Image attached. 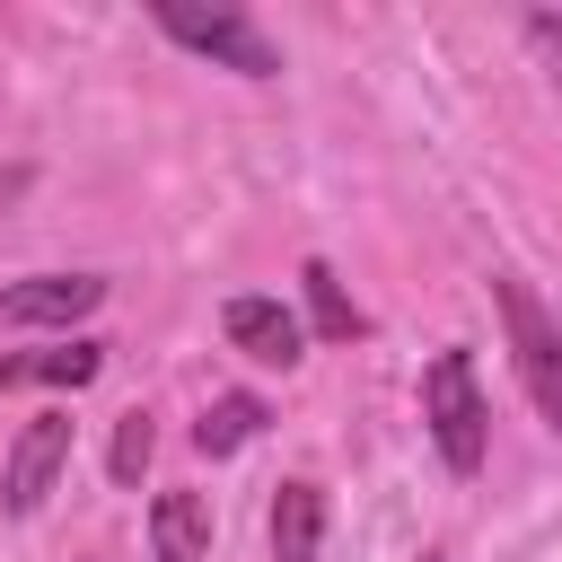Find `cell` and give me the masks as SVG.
<instances>
[{
	"instance_id": "obj_10",
	"label": "cell",
	"mask_w": 562,
	"mask_h": 562,
	"mask_svg": "<svg viewBox=\"0 0 562 562\" xmlns=\"http://www.w3.org/2000/svg\"><path fill=\"white\" fill-rule=\"evenodd\" d=\"M255 430H263V404H255V395H211V413L193 422V448H202V457H237Z\"/></svg>"
},
{
	"instance_id": "obj_1",
	"label": "cell",
	"mask_w": 562,
	"mask_h": 562,
	"mask_svg": "<svg viewBox=\"0 0 562 562\" xmlns=\"http://www.w3.org/2000/svg\"><path fill=\"white\" fill-rule=\"evenodd\" d=\"M422 430H430V448H439V465H448V474H483L492 413H483L474 360H465L457 342H448V351H430V369H422Z\"/></svg>"
},
{
	"instance_id": "obj_13",
	"label": "cell",
	"mask_w": 562,
	"mask_h": 562,
	"mask_svg": "<svg viewBox=\"0 0 562 562\" xmlns=\"http://www.w3.org/2000/svg\"><path fill=\"white\" fill-rule=\"evenodd\" d=\"M422 562H439V553H422Z\"/></svg>"
},
{
	"instance_id": "obj_7",
	"label": "cell",
	"mask_w": 562,
	"mask_h": 562,
	"mask_svg": "<svg viewBox=\"0 0 562 562\" xmlns=\"http://www.w3.org/2000/svg\"><path fill=\"white\" fill-rule=\"evenodd\" d=\"M316 553H325V492L281 483L272 492V562H316Z\"/></svg>"
},
{
	"instance_id": "obj_6",
	"label": "cell",
	"mask_w": 562,
	"mask_h": 562,
	"mask_svg": "<svg viewBox=\"0 0 562 562\" xmlns=\"http://www.w3.org/2000/svg\"><path fill=\"white\" fill-rule=\"evenodd\" d=\"M220 334H228V342H237V351H246L255 369H299V351H307L299 316H290L281 299H255V290L220 307Z\"/></svg>"
},
{
	"instance_id": "obj_2",
	"label": "cell",
	"mask_w": 562,
	"mask_h": 562,
	"mask_svg": "<svg viewBox=\"0 0 562 562\" xmlns=\"http://www.w3.org/2000/svg\"><path fill=\"white\" fill-rule=\"evenodd\" d=\"M184 53H211L220 70H237V79H272L281 70V53H272V35L246 18V9H193V0H158L149 9Z\"/></svg>"
},
{
	"instance_id": "obj_12",
	"label": "cell",
	"mask_w": 562,
	"mask_h": 562,
	"mask_svg": "<svg viewBox=\"0 0 562 562\" xmlns=\"http://www.w3.org/2000/svg\"><path fill=\"white\" fill-rule=\"evenodd\" d=\"M149 448H158V430H149V413H123V422H114V457H105V474H114V483H140V465H149Z\"/></svg>"
},
{
	"instance_id": "obj_11",
	"label": "cell",
	"mask_w": 562,
	"mask_h": 562,
	"mask_svg": "<svg viewBox=\"0 0 562 562\" xmlns=\"http://www.w3.org/2000/svg\"><path fill=\"white\" fill-rule=\"evenodd\" d=\"M299 290H307V325H316L325 342H351V334H360V307L342 299V281H334L325 263H307V272H299Z\"/></svg>"
},
{
	"instance_id": "obj_3",
	"label": "cell",
	"mask_w": 562,
	"mask_h": 562,
	"mask_svg": "<svg viewBox=\"0 0 562 562\" xmlns=\"http://www.w3.org/2000/svg\"><path fill=\"white\" fill-rule=\"evenodd\" d=\"M501 316H509V360H518V386L536 395V413L562 430V325L527 299V281H501Z\"/></svg>"
},
{
	"instance_id": "obj_5",
	"label": "cell",
	"mask_w": 562,
	"mask_h": 562,
	"mask_svg": "<svg viewBox=\"0 0 562 562\" xmlns=\"http://www.w3.org/2000/svg\"><path fill=\"white\" fill-rule=\"evenodd\" d=\"M105 307V281L97 272H35V281H9L0 290V325H79Z\"/></svg>"
},
{
	"instance_id": "obj_9",
	"label": "cell",
	"mask_w": 562,
	"mask_h": 562,
	"mask_svg": "<svg viewBox=\"0 0 562 562\" xmlns=\"http://www.w3.org/2000/svg\"><path fill=\"white\" fill-rule=\"evenodd\" d=\"M105 369V342H53V351H18L0 360V395L9 386H88Z\"/></svg>"
},
{
	"instance_id": "obj_8",
	"label": "cell",
	"mask_w": 562,
	"mask_h": 562,
	"mask_svg": "<svg viewBox=\"0 0 562 562\" xmlns=\"http://www.w3.org/2000/svg\"><path fill=\"white\" fill-rule=\"evenodd\" d=\"M149 544H158V562H211V509H202V492H158Z\"/></svg>"
},
{
	"instance_id": "obj_4",
	"label": "cell",
	"mask_w": 562,
	"mask_h": 562,
	"mask_svg": "<svg viewBox=\"0 0 562 562\" xmlns=\"http://www.w3.org/2000/svg\"><path fill=\"white\" fill-rule=\"evenodd\" d=\"M70 465V413H35L26 430H18V448H9V465H0V501L26 518V509H44V492H53V474Z\"/></svg>"
}]
</instances>
